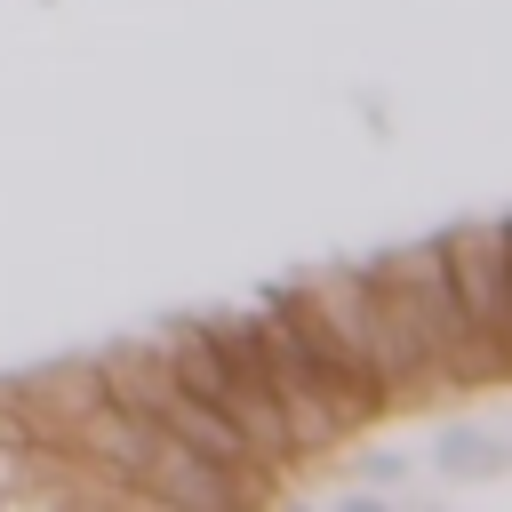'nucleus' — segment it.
Instances as JSON below:
<instances>
[{
	"label": "nucleus",
	"mask_w": 512,
	"mask_h": 512,
	"mask_svg": "<svg viewBox=\"0 0 512 512\" xmlns=\"http://www.w3.org/2000/svg\"><path fill=\"white\" fill-rule=\"evenodd\" d=\"M256 336H264V376H272V400H280V424H288V448H296V456H320V448H336L352 424L376 416V392H368V384L352 376V360L328 344V328H320V312H312L304 288H280V296L264 304Z\"/></svg>",
	"instance_id": "nucleus-1"
},
{
	"label": "nucleus",
	"mask_w": 512,
	"mask_h": 512,
	"mask_svg": "<svg viewBox=\"0 0 512 512\" xmlns=\"http://www.w3.org/2000/svg\"><path fill=\"white\" fill-rule=\"evenodd\" d=\"M304 296H312L328 344H336V352L352 360V376L376 392V408L424 392V360H416V336H408L400 296H392L384 272H328V280H312Z\"/></svg>",
	"instance_id": "nucleus-2"
},
{
	"label": "nucleus",
	"mask_w": 512,
	"mask_h": 512,
	"mask_svg": "<svg viewBox=\"0 0 512 512\" xmlns=\"http://www.w3.org/2000/svg\"><path fill=\"white\" fill-rule=\"evenodd\" d=\"M440 264H448V288L464 296V312L488 336H504V232L496 224H464V232L440 240Z\"/></svg>",
	"instance_id": "nucleus-3"
}]
</instances>
